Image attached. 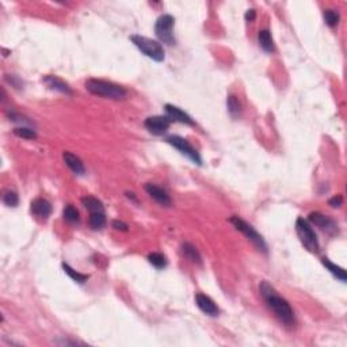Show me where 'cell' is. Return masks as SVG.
<instances>
[{
    "instance_id": "1",
    "label": "cell",
    "mask_w": 347,
    "mask_h": 347,
    "mask_svg": "<svg viewBox=\"0 0 347 347\" xmlns=\"http://www.w3.org/2000/svg\"><path fill=\"white\" fill-rule=\"evenodd\" d=\"M259 292H260V296L266 302V305L269 306V309L276 315V318L285 325L293 327L296 323L293 309L289 305L288 301L278 294L274 286L267 281H262L259 283Z\"/></svg>"
},
{
    "instance_id": "2",
    "label": "cell",
    "mask_w": 347,
    "mask_h": 347,
    "mask_svg": "<svg viewBox=\"0 0 347 347\" xmlns=\"http://www.w3.org/2000/svg\"><path fill=\"white\" fill-rule=\"evenodd\" d=\"M86 89L93 95L113 100L125 99L128 95V91L122 86H118L116 83L102 80V79H89L86 82Z\"/></svg>"
},
{
    "instance_id": "3",
    "label": "cell",
    "mask_w": 347,
    "mask_h": 347,
    "mask_svg": "<svg viewBox=\"0 0 347 347\" xmlns=\"http://www.w3.org/2000/svg\"><path fill=\"white\" fill-rule=\"evenodd\" d=\"M130 40L136 46L141 50L142 53L149 59H152L153 61L162 63L164 60V47L159 41H155V40H151V38L142 36H132Z\"/></svg>"
},
{
    "instance_id": "4",
    "label": "cell",
    "mask_w": 347,
    "mask_h": 347,
    "mask_svg": "<svg viewBox=\"0 0 347 347\" xmlns=\"http://www.w3.org/2000/svg\"><path fill=\"white\" fill-rule=\"evenodd\" d=\"M296 232L299 239L302 243V246L309 251V253H319V240L315 231L312 230L311 224L308 220L302 217L297 218L296 221Z\"/></svg>"
},
{
    "instance_id": "5",
    "label": "cell",
    "mask_w": 347,
    "mask_h": 347,
    "mask_svg": "<svg viewBox=\"0 0 347 347\" xmlns=\"http://www.w3.org/2000/svg\"><path fill=\"white\" fill-rule=\"evenodd\" d=\"M230 223L235 227L236 230L240 231L241 233L246 236L248 240L251 241L254 246L258 248L259 251H262L263 254H267V244H266L265 239L259 235L253 225H250V224L246 223L244 220H241V218L237 217V216H232V217L230 218Z\"/></svg>"
},
{
    "instance_id": "6",
    "label": "cell",
    "mask_w": 347,
    "mask_h": 347,
    "mask_svg": "<svg viewBox=\"0 0 347 347\" xmlns=\"http://www.w3.org/2000/svg\"><path fill=\"white\" fill-rule=\"evenodd\" d=\"M174 22L175 19L174 17H171L168 14L162 15L155 24V34L159 38L160 42L167 44V45H174L175 44V37L172 33L174 29Z\"/></svg>"
},
{
    "instance_id": "7",
    "label": "cell",
    "mask_w": 347,
    "mask_h": 347,
    "mask_svg": "<svg viewBox=\"0 0 347 347\" xmlns=\"http://www.w3.org/2000/svg\"><path fill=\"white\" fill-rule=\"evenodd\" d=\"M167 142H168L170 145H172L174 148H177L178 151L182 153V155L187 156L188 159L191 160L193 163L201 164L202 160H201L200 153L197 152V149H195L186 139H183L181 136H168V137H167Z\"/></svg>"
},
{
    "instance_id": "8",
    "label": "cell",
    "mask_w": 347,
    "mask_h": 347,
    "mask_svg": "<svg viewBox=\"0 0 347 347\" xmlns=\"http://www.w3.org/2000/svg\"><path fill=\"white\" fill-rule=\"evenodd\" d=\"M171 125V119L167 116H153L148 117L144 122V126L149 130L152 135L162 136L168 130Z\"/></svg>"
},
{
    "instance_id": "9",
    "label": "cell",
    "mask_w": 347,
    "mask_h": 347,
    "mask_svg": "<svg viewBox=\"0 0 347 347\" xmlns=\"http://www.w3.org/2000/svg\"><path fill=\"white\" fill-rule=\"evenodd\" d=\"M195 304H197V306H198L204 313H206L208 316H213V318H214V316H217L218 313H220V309H218V306L216 305V302H214L209 296H206V294L204 293L195 294Z\"/></svg>"
},
{
    "instance_id": "10",
    "label": "cell",
    "mask_w": 347,
    "mask_h": 347,
    "mask_svg": "<svg viewBox=\"0 0 347 347\" xmlns=\"http://www.w3.org/2000/svg\"><path fill=\"white\" fill-rule=\"evenodd\" d=\"M308 221L313 224V225L319 227L320 230L328 232V233H335L336 228H338L336 224L334 223L331 218L327 217V216H324V214H322V213L319 212L311 213L309 217H308Z\"/></svg>"
},
{
    "instance_id": "11",
    "label": "cell",
    "mask_w": 347,
    "mask_h": 347,
    "mask_svg": "<svg viewBox=\"0 0 347 347\" xmlns=\"http://www.w3.org/2000/svg\"><path fill=\"white\" fill-rule=\"evenodd\" d=\"M31 213L38 220L46 221L52 213V205L49 201L44 200V198H37L31 202Z\"/></svg>"
},
{
    "instance_id": "12",
    "label": "cell",
    "mask_w": 347,
    "mask_h": 347,
    "mask_svg": "<svg viewBox=\"0 0 347 347\" xmlns=\"http://www.w3.org/2000/svg\"><path fill=\"white\" fill-rule=\"evenodd\" d=\"M145 191L148 193V195L152 198V200H155L158 204H160L162 206H171V198L170 195L167 194V191L165 190H163L162 187H159V186H156V185H152V183H147L145 185Z\"/></svg>"
},
{
    "instance_id": "13",
    "label": "cell",
    "mask_w": 347,
    "mask_h": 347,
    "mask_svg": "<svg viewBox=\"0 0 347 347\" xmlns=\"http://www.w3.org/2000/svg\"><path fill=\"white\" fill-rule=\"evenodd\" d=\"M165 116L170 118L171 121H177L181 124L191 125V126L194 125L193 118L190 117L187 113H185L179 107L174 106V105H165Z\"/></svg>"
},
{
    "instance_id": "14",
    "label": "cell",
    "mask_w": 347,
    "mask_h": 347,
    "mask_svg": "<svg viewBox=\"0 0 347 347\" xmlns=\"http://www.w3.org/2000/svg\"><path fill=\"white\" fill-rule=\"evenodd\" d=\"M42 82L45 83L50 90L59 91V93H63V94L65 95H72L71 87H69L64 80H61L60 77L54 76V75H46V76L42 79Z\"/></svg>"
},
{
    "instance_id": "15",
    "label": "cell",
    "mask_w": 347,
    "mask_h": 347,
    "mask_svg": "<svg viewBox=\"0 0 347 347\" xmlns=\"http://www.w3.org/2000/svg\"><path fill=\"white\" fill-rule=\"evenodd\" d=\"M63 159H64L65 164L71 168L73 174H76V175H84L86 174L84 164H83L80 158H77L76 155H73L71 152H64L63 153Z\"/></svg>"
},
{
    "instance_id": "16",
    "label": "cell",
    "mask_w": 347,
    "mask_h": 347,
    "mask_svg": "<svg viewBox=\"0 0 347 347\" xmlns=\"http://www.w3.org/2000/svg\"><path fill=\"white\" fill-rule=\"evenodd\" d=\"M182 254L183 256L187 259V260H190L191 263H194V265H198V266L202 265V258H201L200 253H198V250H197L191 243H187V241L183 243Z\"/></svg>"
},
{
    "instance_id": "17",
    "label": "cell",
    "mask_w": 347,
    "mask_h": 347,
    "mask_svg": "<svg viewBox=\"0 0 347 347\" xmlns=\"http://www.w3.org/2000/svg\"><path fill=\"white\" fill-rule=\"evenodd\" d=\"M82 205L89 210L90 213H105L103 204L98 198L91 197V195H84L82 200Z\"/></svg>"
},
{
    "instance_id": "18",
    "label": "cell",
    "mask_w": 347,
    "mask_h": 347,
    "mask_svg": "<svg viewBox=\"0 0 347 347\" xmlns=\"http://www.w3.org/2000/svg\"><path fill=\"white\" fill-rule=\"evenodd\" d=\"M258 41L260 47L267 52V53H273L276 50V46H274V41H273V37H271V33L269 30H260L258 33Z\"/></svg>"
},
{
    "instance_id": "19",
    "label": "cell",
    "mask_w": 347,
    "mask_h": 347,
    "mask_svg": "<svg viewBox=\"0 0 347 347\" xmlns=\"http://www.w3.org/2000/svg\"><path fill=\"white\" fill-rule=\"evenodd\" d=\"M322 262H323V265L328 269V271L332 274V276H335L338 279H341L342 282H346L347 279V276H346V271L343 270L342 267H339V266L334 265L329 259L327 258H323L322 259Z\"/></svg>"
},
{
    "instance_id": "20",
    "label": "cell",
    "mask_w": 347,
    "mask_h": 347,
    "mask_svg": "<svg viewBox=\"0 0 347 347\" xmlns=\"http://www.w3.org/2000/svg\"><path fill=\"white\" fill-rule=\"evenodd\" d=\"M227 106H228V112L232 116V118H237L241 113V105L239 99L236 98L235 95H230L227 99Z\"/></svg>"
},
{
    "instance_id": "21",
    "label": "cell",
    "mask_w": 347,
    "mask_h": 347,
    "mask_svg": "<svg viewBox=\"0 0 347 347\" xmlns=\"http://www.w3.org/2000/svg\"><path fill=\"white\" fill-rule=\"evenodd\" d=\"M89 223L93 230H102L106 224V216L105 213H91Z\"/></svg>"
},
{
    "instance_id": "22",
    "label": "cell",
    "mask_w": 347,
    "mask_h": 347,
    "mask_svg": "<svg viewBox=\"0 0 347 347\" xmlns=\"http://www.w3.org/2000/svg\"><path fill=\"white\" fill-rule=\"evenodd\" d=\"M14 135L18 136L21 139H26V140H36L37 133L33 128H27V126H19L14 129Z\"/></svg>"
},
{
    "instance_id": "23",
    "label": "cell",
    "mask_w": 347,
    "mask_h": 347,
    "mask_svg": "<svg viewBox=\"0 0 347 347\" xmlns=\"http://www.w3.org/2000/svg\"><path fill=\"white\" fill-rule=\"evenodd\" d=\"M63 269H64V271L68 274V276L71 277L72 279L75 281V282L77 283H84L87 282V279H89V276H86V274H80V273H77L76 270H73L71 266L67 265V263H63Z\"/></svg>"
},
{
    "instance_id": "24",
    "label": "cell",
    "mask_w": 347,
    "mask_h": 347,
    "mask_svg": "<svg viewBox=\"0 0 347 347\" xmlns=\"http://www.w3.org/2000/svg\"><path fill=\"white\" fill-rule=\"evenodd\" d=\"M63 217L67 223H77L79 221V212L76 208H73L72 205H67L63 210Z\"/></svg>"
},
{
    "instance_id": "25",
    "label": "cell",
    "mask_w": 347,
    "mask_h": 347,
    "mask_svg": "<svg viewBox=\"0 0 347 347\" xmlns=\"http://www.w3.org/2000/svg\"><path fill=\"white\" fill-rule=\"evenodd\" d=\"M148 260H149V263H151L152 266H155L156 269H164L165 265H167L165 256L163 255V254H160V253L149 254Z\"/></svg>"
},
{
    "instance_id": "26",
    "label": "cell",
    "mask_w": 347,
    "mask_h": 347,
    "mask_svg": "<svg viewBox=\"0 0 347 347\" xmlns=\"http://www.w3.org/2000/svg\"><path fill=\"white\" fill-rule=\"evenodd\" d=\"M3 202H4L7 206H10V208H15L19 202L18 194H17L14 190H7V191H4V194H3Z\"/></svg>"
},
{
    "instance_id": "27",
    "label": "cell",
    "mask_w": 347,
    "mask_h": 347,
    "mask_svg": "<svg viewBox=\"0 0 347 347\" xmlns=\"http://www.w3.org/2000/svg\"><path fill=\"white\" fill-rule=\"evenodd\" d=\"M324 21L329 27H335L339 23V14L335 10H325L324 11Z\"/></svg>"
},
{
    "instance_id": "28",
    "label": "cell",
    "mask_w": 347,
    "mask_h": 347,
    "mask_svg": "<svg viewBox=\"0 0 347 347\" xmlns=\"http://www.w3.org/2000/svg\"><path fill=\"white\" fill-rule=\"evenodd\" d=\"M8 117L11 118L14 122H19V124H24V125H31V121H27V118H24L23 116L17 114V113L11 112L10 114H8Z\"/></svg>"
},
{
    "instance_id": "29",
    "label": "cell",
    "mask_w": 347,
    "mask_h": 347,
    "mask_svg": "<svg viewBox=\"0 0 347 347\" xmlns=\"http://www.w3.org/2000/svg\"><path fill=\"white\" fill-rule=\"evenodd\" d=\"M6 80L10 83L11 86H14L15 89H21V87H22V84H23V83H22V80H21L18 76H15V75H7Z\"/></svg>"
},
{
    "instance_id": "30",
    "label": "cell",
    "mask_w": 347,
    "mask_h": 347,
    "mask_svg": "<svg viewBox=\"0 0 347 347\" xmlns=\"http://www.w3.org/2000/svg\"><path fill=\"white\" fill-rule=\"evenodd\" d=\"M328 204L332 208H341L342 204H343V198H342V195H335L334 198H331L328 201Z\"/></svg>"
},
{
    "instance_id": "31",
    "label": "cell",
    "mask_w": 347,
    "mask_h": 347,
    "mask_svg": "<svg viewBox=\"0 0 347 347\" xmlns=\"http://www.w3.org/2000/svg\"><path fill=\"white\" fill-rule=\"evenodd\" d=\"M113 228H116L117 231H128V225L124 223V221H119V220H114L112 223Z\"/></svg>"
},
{
    "instance_id": "32",
    "label": "cell",
    "mask_w": 347,
    "mask_h": 347,
    "mask_svg": "<svg viewBox=\"0 0 347 347\" xmlns=\"http://www.w3.org/2000/svg\"><path fill=\"white\" fill-rule=\"evenodd\" d=\"M254 19H255V10H248L246 12V21L247 22H253Z\"/></svg>"
},
{
    "instance_id": "33",
    "label": "cell",
    "mask_w": 347,
    "mask_h": 347,
    "mask_svg": "<svg viewBox=\"0 0 347 347\" xmlns=\"http://www.w3.org/2000/svg\"><path fill=\"white\" fill-rule=\"evenodd\" d=\"M126 197H128V198H129V200H132V201H133V202H135V204H137V202H139V201H137V198H136V197H135V194H133V193H126Z\"/></svg>"
}]
</instances>
